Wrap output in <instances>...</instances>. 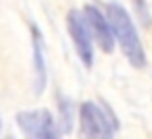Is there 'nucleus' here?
Listing matches in <instances>:
<instances>
[{
  "instance_id": "7",
  "label": "nucleus",
  "mask_w": 152,
  "mask_h": 139,
  "mask_svg": "<svg viewBox=\"0 0 152 139\" xmlns=\"http://www.w3.org/2000/svg\"><path fill=\"white\" fill-rule=\"evenodd\" d=\"M8 139H14V137H8Z\"/></svg>"
},
{
  "instance_id": "1",
  "label": "nucleus",
  "mask_w": 152,
  "mask_h": 139,
  "mask_svg": "<svg viewBox=\"0 0 152 139\" xmlns=\"http://www.w3.org/2000/svg\"><path fill=\"white\" fill-rule=\"evenodd\" d=\"M106 19H108V25H110L114 43L119 45V49L129 60V64L135 66V68H145L146 54H145L141 37L137 33V27H135L129 12L121 4L110 2L106 6Z\"/></svg>"
},
{
  "instance_id": "3",
  "label": "nucleus",
  "mask_w": 152,
  "mask_h": 139,
  "mask_svg": "<svg viewBox=\"0 0 152 139\" xmlns=\"http://www.w3.org/2000/svg\"><path fill=\"white\" fill-rule=\"evenodd\" d=\"M15 122L25 139H62L56 128L54 116L46 108L23 110L15 116Z\"/></svg>"
},
{
  "instance_id": "5",
  "label": "nucleus",
  "mask_w": 152,
  "mask_h": 139,
  "mask_svg": "<svg viewBox=\"0 0 152 139\" xmlns=\"http://www.w3.org/2000/svg\"><path fill=\"white\" fill-rule=\"evenodd\" d=\"M81 14H83V18H85L87 25H89V31H91V35H93V39L98 43V46H100L106 54L114 52L115 43H114V37H112V31H110V25H108L106 15H104L96 6H93V4L85 6Z\"/></svg>"
},
{
  "instance_id": "6",
  "label": "nucleus",
  "mask_w": 152,
  "mask_h": 139,
  "mask_svg": "<svg viewBox=\"0 0 152 139\" xmlns=\"http://www.w3.org/2000/svg\"><path fill=\"white\" fill-rule=\"evenodd\" d=\"M33 39V58H35V91L41 95L46 87V60H45V37L37 25H31Z\"/></svg>"
},
{
  "instance_id": "2",
  "label": "nucleus",
  "mask_w": 152,
  "mask_h": 139,
  "mask_svg": "<svg viewBox=\"0 0 152 139\" xmlns=\"http://www.w3.org/2000/svg\"><path fill=\"white\" fill-rule=\"evenodd\" d=\"M115 120L100 104L89 101L79 108V135L81 139H112L115 133Z\"/></svg>"
},
{
  "instance_id": "4",
  "label": "nucleus",
  "mask_w": 152,
  "mask_h": 139,
  "mask_svg": "<svg viewBox=\"0 0 152 139\" xmlns=\"http://www.w3.org/2000/svg\"><path fill=\"white\" fill-rule=\"evenodd\" d=\"M67 31L69 37L73 41V46L77 50V56L81 58V62L91 68L94 58V46H93V35L89 31L85 18L79 10H69L67 12Z\"/></svg>"
}]
</instances>
